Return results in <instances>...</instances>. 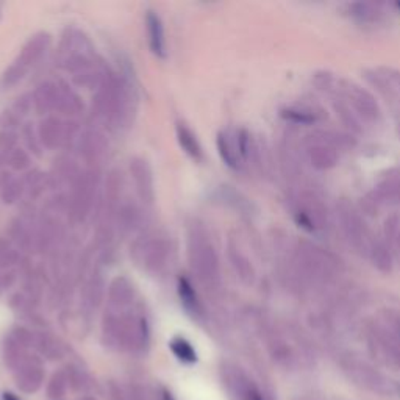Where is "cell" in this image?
<instances>
[{
  "label": "cell",
  "instance_id": "1",
  "mask_svg": "<svg viewBox=\"0 0 400 400\" xmlns=\"http://www.w3.org/2000/svg\"><path fill=\"white\" fill-rule=\"evenodd\" d=\"M188 254L192 270L197 274V279L208 289H216L221 283V270L215 247L211 246L208 236L202 229L194 227L190 231Z\"/></svg>",
  "mask_w": 400,
  "mask_h": 400
},
{
  "label": "cell",
  "instance_id": "2",
  "mask_svg": "<svg viewBox=\"0 0 400 400\" xmlns=\"http://www.w3.org/2000/svg\"><path fill=\"white\" fill-rule=\"evenodd\" d=\"M295 255H298V263L302 272L311 280L327 282L339 272V261H337V258H333L328 252L319 249L314 244L300 243Z\"/></svg>",
  "mask_w": 400,
  "mask_h": 400
},
{
  "label": "cell",
  "instance_id": "3",
  "mask_svg": "<svg viewBox=\"0 0 400 400\" xmlns=\"http://www.w3.org/2000/svg\"><path fill=\"white\" fill-rule=\"evenodd\" d=\"M217 149L225 164L231 169L241 167L256 155V147L244 130H227L217 134Z\"/></svg>",
  "mask_w": 400,
  "mask_h": 400
},
{
  "label": "cell",
  "instance_id": "4",
  "mask_svg": "<svg viewBox=\"0 0 400 400\" xmlns=\"http://www.w3.org/2000/svg\"><path fill=\"white\" fill-rule=\"evenodd\" d=\"M338 216L341 229H343V233L347 238V241H349L355 249L360 250L361 254L367 255L376 236L371 235L364 219L360 216V213L355 210V206L346 202V200L339 202L338 205Z\"/></svg>",
  "mask_w": 400,
  "mask_h": 400
},
{
  "label": "cell",
  "instance_id": "5",
  "mask_svg": "<svg viewBox=\"0 0 400 400\" xmlns=\"http://www.w3.org/2000/svg\"><path fill=\"white\" fill-rule=\"evenodd\" d=\"M338 94L339 98L352 108V111L357 114L360 121H364L367 124H377L380 121L382 113H380L378 103L374 99V95L367 93L366 89L355 85L352 82H344L343 85L339 86Z\"/></svg>",
  "mask_w": 400,
  "mask_h": 400
},
{
  "label": "cell",
  "instance_id": "6",
  "mask_svg": "<svg viewBox=\"0 0 400 400\" xmlns=\"http://www.w3.org/2000/svg\"><path fill=\"white\" fill-rule=\"evenodd\" d=\"M49 44L47 35H38L33 40L27 43V46L22 49L21 54L17 55L15 63L11 64L3 75L5 86H11L15 83L21 82L25 75L29 74V70L35 66L36 61L40 60L43 52H46V47Z\"/></svg>",
  "mask_w": 400,
  "mask_h": 400
},
{
  "label": "cell",
  "instance_id": "7",
  "mask_svg": "<svg viewBox=\"0 0 400 400\" xmlns=\"http://www.w3.org/2000/svg\"><path fill=\"white\" fill-rule=\"evenodd\" d=\"M343 367L355 383L360 385L361 388H366L372 392H377V394H391L394 388H392L390 380L383 377L378 371L374 369L372 366H369L364 361L347 357L343 361Z\"/></svg>",
  "mask_w": 400,
  "mask_h": 400
},
{
  "label": "cell",
  "instance_id": "8",
  "mask_svg": "<svg viewBox=\"0 0 400 400\" xmlns=\"http://www.w3.org/2000/svg\"><path fill=\"white\" fill-rule=\"evenodd\" d=\"M294 215L302 227L309 231L325 229L328 224L325 205L313 192H300L298 202H295Z\"/></svg>",
  "mask_w": 400,
  "mask_h": 400
},
{
  "label": "cell",
  "instance_id": "9",
  "mask_svg": "<svg viewBox=\"0 0 400 400\" xmlns=\"http://www.w3.org/2000/svg\"><path fill=\"white\" fill-rule=\"evenodd\" d=\"M307 155L314 169L328 171L338 164V139L330 138L328 133L313 134L307 141Z\"/></svg>",
  "mask_w": 400,
  "mask_h": 400
},
{
  "label": "cell",
  "instance_id": "10",
  "mask_svg": "<svg viewBox=\"0 0 400 400\" xmlns=\"http://www.w3.org/2000/svg\"><path fill=\"white\" fill-rule=\"evenodd\" d=\"M17 390L24 394H35L44 383V366L36 355H25V358L13 369Z\"/></svg>",
  "mask_w": 400,
  "mask_h": 400
},
{
  "label": "cell",
  "instance_id": "11",
  "mask_svg": "<svg viewBox=\"0 0 400 400\" xmlns=\"http://www.w3.org/2000/svg\"><path fill=\"white\" fill-rule=\"evenodd\" d=\"M222 378L227 388L238 400H266L258 386L236 366L222 367Z\"/></svg>",
  "mask_w": 400,
  "mask_h": 400
},
{
  "label": "cell",
  "instance_id": "12",
  "mask_svg": "<svg viewBox=\"0 0 400 400\" xmlns=\"http://www.w3.org/2000/svg\"><path fill=\"white\" fill-rule=\"evenodd\" d=\"M146 30H147V41L152 54L158 58L166 56V35L164 25L158 13L147 11L146 15Z\"/></svg>",
  "mask_w": 400,
  "mask_h": 400
},
{
  "label": "cell",
  "instance_id": "13",
  "mask_svg": "<svg viewBox=\"0 0 400 400\" xmlns=\"http://www.w3.org/2000/svg\"><path fill=\"white\" fill-rule=\"evenodd\" d=\"M378 202L385 205L400 203V172H388L376 186Z\"/></svg>",
  "mask_w": 400,
  "mask_h": 400
},
{
  "label": "cell",
  "instance_id": "14",
  "mask_svg": "<svg viewBox=\"0 0 400 400\" xmlns=\"http://www.w3.org/2000/svg\"><path fill=\"white\" fill-rule=\"evenodd\" d=\"M132 172L134 183H137L138 192L141 197L146 199L147 202H152L153 199V178L149 166L143 160H134L132 164Z\"/></svg>",
  "mask_w": 400,
  "mask_h": 400
},
{
  "label": "cell",
  "instance_id": "15",
  "mask_svg": "<svg viewBox=\"0 0 400 400\" xmlns=\"http://www.w3.org/2000/svg\"><path fill=\"white\" fill-rule=\"evenodd\" d=\"M177 138L182 149L194 160H202V147H200L199 141L196 138L194 132L185 124V122H178L177 124Z\"/></svg>",
  "mask_w": 400,
  "mask_h": 400
},
{
  "label": "cell",
  "instance_id": "16",
  "mask_svg": "<svg viewBox=\"0 0 400 400\" xmlns=\"http://www.w3.org/2000/svg\"><path fill=\"white\" fill-rule=\"evenodd\" d=\"M367 256L371 258L372 264L380 270V272H383V274L391 272L392 256H391L390 250H388V247H386V244L383 241H380L376 238V240H374V243H372L369 252H367Z\"/></svg>",
  "mask_w": 400,
  "mask_h": 400
},
{
  "label": "cell",
  "instance_id": "17",
  "mask_svg": "<svg viewBox=\"0 0 400 400\" xmlns=\"http://www.w3.org/2000/svg\"><path fill=\"white\" fill-rule=\"evenodd\" d=\"M33 346L36 347L38 352L52 361L61 360L64 355L61 346L58 344L54 338L49 337V334H35Z\"/></svg>",
  "mask_w": 400,
  "mask_h": 400
},
{
  "label": "cell",
  "instance_id": "18",
  "mask_svg": "<svg viewBox=\"0 0 400 400\" xmlns=\"http://www.w3.org/2000/svg\"><path fill=\"white\" fill-rule=\"evenodd\" d=\"M68 390L69 380L66 371H58L49 380L46 386V396L49 400H63V397L68 394Z\"/></svg>",
  "mask_w": 400,
  "mask_h": 400
},
{
  "label": "cell",
  "instance_id": "19",
  "mask_svg": "<svg viewBox=\"0 0 400 400\" xmlns=\"http://www.w3.org/2000/svg\"><path fill=\"white\" fill-rule=\"evenodd\" d=\"M178 294L180 299H182L185 308L191 311L192 314L200 316L202 314V305H200L199 298L194 289H192L191 283L186 279H180L178 280Z\"/></svg>",
  "mask_w": 400,
  "mask_h": 400
},
{
  "label": "cell",
  "instance_id": "20",
  "mask_svg": "<svg viewBox=\"0 0 400 400\" xmlns=\"http://www.w3.org/2000/svg\"><path fill=\"white\" fill-rule=\"evenodd\" d=\"M68 374V380H69V388L79 392V394H88L89 391L93 388V383L89 377L83 372L80 367H74V366H68L66 369Z\"/></svg>",
  "mask_w": 400,
  "mask_h": 400
},
{
  "label": "cell",
  "instance_id": "21",
  "mask_svg": "<svg viewBox=\"0 0 400 400\" xmlns=\"http://www.w3.org/2000/svg\"><path fill=\"white\" fill-rule=\"evenodd\" d=\"M169 346H171L172 353L176 355V357L180 361H182V363L192 364V363H196V361H197L196 349H194V347H192V344L190 343V341H186L185 338H182V337L174 338L171 341Z\"/></svg>",
  "mask_w": 400,
  "mask_h": 400
},
{
  "label": "cell",
  "instance_id": "22",
  "mask_svg": "<svg viewBox=\"0 0 400 400\" xmlns=\"http://www.w3.org/2000/svg\"><path fill=\"white\" fill-rule=\"evenodd\" d=\"M385 235L392 246L400 250V213L392 215L385 222Z\"/></svg>",
  "mask_w": 400,
  "mask_h": 400
},
{
  "label": "cell",
  "instance_id": "23",
  "mask_svg": "<svg viewBox=\"0 0 400 400\" xmlns=\"http://www.w3.org/2000/svg\"><path fill=\"white\" fill-rule=\"evenodd\" d=\"M352 10H353L352 15L355 17H358L361 22H372L377 21L378 17V11L369 3H357L352 6Z\"/></svg>",
  "mask_w": 400,
  "mask_h": 400
},
{
  "label": "cell",
  "instance_id": "24",
  "mask_svg": "<svg viewBox=\"0 0 400 400\" xmlns=\"http://www.w3.org/2000/svg\"><path fill=\"white\" fill-rule=\"evenodd\" d=\"M282 116L291 122H298V124H313L316 121V116L311 114V111H305V109H298V108L285 109Z\"/></svg>",
  "mask_w": 400,
  "mask_h": 400
},
{
  "label": "cell",
  "instance_id": "25",
  "mask_svg": "<svg viewBox=\"0 0 400 400\" xmlns=\"http://www.w3.org/2000/svg\"><path fill=\"white\" fill-rule=\"evenodd\" d=\"M2 400H19L17 396L13 394V392H8V391H5L3 394H2Z\"/></svg>",
  "mask_w": 400,
  "mask_h": 400
},
{
  "label": "cell",
  "instance_id": "26",
  "mask_svg": "<svg viewBox=\"0 0 400 400\" xmlns=\"http://www.w3.org/2000/svg\"><path fill=\"white\" fill-rule=\"evenodd\" d=\"M79 400H98L95 397H93V396H82V397H79Z\"/></svg>",
  "mask_w": 400,
  "mask_h": 400
},
{
  "label": "cell",
  "instance_id": "27",
  "mask_svg": "<svg viewBox=\"0 0 400 400\" xmlns=\"http://www.w3.org/2000/svg\"><path fill=\"white\" fill-rule=\"evenodd\" d=\"M399 134H400V122H399Z\"/></svg>",
  "mask_w": 400,
  "mask_h": 400
}]
</instances>
